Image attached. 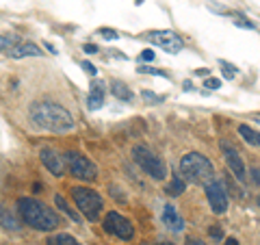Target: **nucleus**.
Masks as SVG:
<instances>
[{"mask_svg": "<svg viewBox=\"0 0 260 245\" xmlns=\"http://www.w3.org/2000/svg\"><path fill=\"white\" fill-rule=\"evenodd\" d=\"M28 115L37 128L50 130V133H67L74 128L72 113L57 102H35L30 106Z\"/></svg>", "mask_w": 260, "mask_h": 245, "instance_id": "obj_1", "label": "nucleus"}, {"mask_svg": "<svg viewBox=\"0 0 260 245\" xmlns=\"http://www.w3.org/2000/svg\"><path fill=\"white\" fill-rule=\"evenodd\" d=\"M17 213H20L24 224L41 232H50L59 228V226H63L57 213L35 198H17Z\"/></svg>", "mask_w": 260, "mask_h": 245, "instance_id": "obj_2", "label": "nucleus"}, {"mask_svg": "<svg viewBox=\"0 0 260 245\" xmlns=\"http://www.w3.org/2000/svg\"><path fill=\"white\" fill-rule=\"evenodd\" d=\"M180 172H182V176L189 182L200 185V182H210V180H213L215 167H213V163H210L206 156H202V154H197V152H191L187 156H182Z\"/></svg>", "mask_w": 260, "mask_h": 245, "instance_id": "obj_3", "label": "nucleus"}, {"mask_svg": "<svg viewBox=\"0 0 260 245\" xmlns=\"http://www.w3.org/2000/svg\"><path fill=\"white\" fill-rule=\"evenodd\" d=\"M72 198H74V202H76L78 211L83 213L85 219L96 222V219L100 217V213L104 209V202H102V198H100V193L98 191L87 189V187H74Z\"/></svg>", "mask_w": 260, "mask_h": 245, "instance_id": "obj_4", "label": "nucleus"}, {"mask_svg": "<svg viewBox=\"0 0 260 245\" xmlns=\"http://www.w3.org/2000/svg\"><path fill=\"white\" fill-rule=\"evenodd\" d=\"M132 159H134V163H137V165L143 169L147 176H152L154 180H163L165 176H167V165L152 152L150 148L134 146L132 148Z\"/></svg>", "mask_w": 260, "mask_h": 245, "instance_id": "obj_5", "label": "nucleus"}, {"mask_svg": "<svg viewBox=\"0 0 260 245\" xmlns=\"http://www.w3.org/2000/svg\"><path fill=\"white\" fill-rule=\"evenodd\" d=\"M63 159H65V165H67V169H70V174L74 176V178H78V180H96L98 167L87 159L85 154H80V152H65Z\"/></svg>", "mask_w": 260, "mask_h": 245, "instance_id": "obj_6", "label": "nucleus"}, {"mask_svg": "<svg viewBox=\"0 0 260 245\" xmlns=\"http://www.w3.org/2000/svg\"><path fill=\"white\" fill-rule=\"evenodd\" d=\"M143 37L150 43H154V46H158V48H163L165 52H169V54H178L184 48L182 37L176 35L173 30H150V33H145Z\"/></svg>", "mask_w": 260, "mask_h": 245, "instance_id": "obj_7", "label": "nucleus"}, {"mask_svg": "<svg viewBox=\"0 0 260 245\" xmlns=\"http://www.w3.org/2000/svg\"><path fill=\"white\" fill-rule=\"evenodd\" d=\"M104 230H107L109 235L120 237L122 241H130V239L134 237L132 224H130L126 217H122L120 213H115V211L107 213V217H104Z\"/></svg>", "mask_w": 260, "mask_h": 245, "instance_id": "obj_8", "label": "nucleus"}, {"mask_svg": "<svg viewBox=\"0 0 260 245\" xmlns=\"http://www.w3.org/2000/svg\"><path fill=\"white\" fill-rule=\"evenodd\" d=\"M206 198H208L210 209H213L217 215L228 211V193H226L224 182H219V180L206 182Z\"/></svg>", "mask_w": 260, "mask_h": 245, "instance_id": "obj_9", "label": "nucleus"}, {"mask_svg": "<svg viewBox=\"0 0 260 245\" xmlns=\"http://www.w3.org/2000/svg\"><path fill=\"white\" fill-rule=\"evenodd\" d=\"M219 148H221V154H224V159H226V163H228V167H230V172H232L234 176H237V180L245 182V165H243V161H241V156H239V152H237V148H234L228 139H221Z\"/></svg>", "mask_w": 260, "mask_h": 245, "instance_id": "obj_10", "label": "nucleus"}, {"mask_svg": "<svg viewBox=\"0 0 260 245\" xmlns=\"http://www.w3.org/2000/svg\"><path fill=\"white\" fill-rule=\"evenodd\" d=\"M39 159L43 163V167H46L52 176H63V169H65L63 163H65V159L59 152H54V150H50V148H43L41 152H39Z\"/></svg>", "mask_w": 260, "mask_h": 245, "instance_id": "obj_11", "label": "nucleus"}, {"mask_svg": "<svg viewBox=\"0 0 260 245\" xmlns=\"http://www.w3.org/2000/svg\"><path fill=\"white\" fill-rule=\"evenodd\" d=\"M163 224H165L169 230H173V232H182V230H184L182 217L178 215L176 206H171V204H165V209H163Z\"/></svg>", "mask_w": 260, "mask_h": 245, "instance_id": "obj_12", "label": "nucleus"}, {"mask_svg": "<svg viewBox=\"0 0 260 245\" xmlns=\"http://www.w3.org/2000/svg\"><path fill=\"white\" fill-rule=\"evenodd\" d=\"M9 56H13V59H24V56H41V48L35 46V43H17L15 48H11Z\"/></svg>", "mask_w": 260, "mask_h": 245, "instance_id": "obj_13", "label": "nucleus"}, {"mask_svg": "<svg viewBox=\"0 0 260 245\" xmlns=\"http://www.w3.org/2000/svg\"><path fill=\"white\" fill-rule=\"evenodd\" d=\"M0 226H2L4 230L17 232V230H20V219L15 217L13 211H9V209H4V206H0Z\"/></svg>", "mask_w": 260, "mask_h": 245, "instance_id": "obj_14", "label": "nucleus"}, {"mask_svg": "<svg viewBox=\"0 0 260 245\" xmlns=\"http://www.w3.org/2000/svg\"><path fill=\"white\" fill-rule=\"evenodd\" d=\"M111 93H113V98L122 100V102H132V98H134L130 87L126 83H122V80H113V83H111Z\"/></svg>", "mask_w": 260, "mask_h": 245, "instance_id": "obj_15", "label": "nucleus"}, {"mask_svg": "<svg viewBox=\"0 0 260 245\" xmlns=\"http://www.w3.org/2000/svg\"><path fill=\"white\" fill-rule=\"evenodd\" d=\"M102 104H104V85L100 80H94L89 91V109H100Z\"/></svg>", "mask_w": 260, "mask_h": 245, "instance_id": "obj_16", "label": "nucleus"}, {"mask_svg": "<svg viewBox=\"0 0 260 245\" xmlns=\"http://www.w3.org/2000/svg\"><path fill=\"white\" fill-rule=\"evenodd\" d=\"M54 204H57V206H59V209H61V211H63V213H65V215H67V217H70V219H72V222H76V224H80V222H83V217H80V215H78V213H76V211H74V209H72V206H70V204H67V202H65V198H63V196H61V193H57V196H54Z\"/></svg>", "mask_w": 260, "mask_h": 245, "instance_id": "obj_17", "label": "nucleus"}, {"mask_svg": "<svg viewBox=\"0 0 260 245\" xmlns=\"http://www.w3.org/2000/svg\"><path fill=\"white\" fill-rule=\"evenodd\" d=\"M187 189V185H184V180L180 178L178 174L171 176V182L165 187V193H169V196H180V193Z\"/></svg>", "mask_w": 260, "mask_h": 245, "instance_id": "obj_18", "label": "nucleus"}, {"mask_svg": "<svg viewBox=\"0 0 260 245\" xmlns=\"http://www.w3.org/2000/svg\"><path fill=\"white\" fill-rule=\"evenodd\" d=\"M46 243H48V245H80L72 235H65V232H59V235L48 237Z\"/></svg>", "mask_w": 260, "mask_h": 245, "instance_id": "obj_19", "label": "nucleus"}, {"mask_svg": "<svg viewBox=\"0 0 260 245\" xmlns=\"http://www.w3.org/2000/svg\"><path fill=\"white\" fill-rule=\"evenodd\" d=\"M239 133H241V137L250 143V146H258V133L254 128H250V126H245V124H241L239 126Z\"/></svg>", "mask_w": 260, "mask_h": 245, "instance_id": "obj_20", "label": "nucleus"}, {"mask_svg": "<svg viewBox=\"0 0 260 245\" xmlns=\"http://www.w3.org/2000/svg\"><path fill=\"white\" fill-rule=\"evenodd\" d=\"M139 74H152V76H160V78H169V74L165 70H158V67H150V65H139L137 67Z\"/></svg>", "mask_w": 260, "mask_h": 245, "instance_id": "obj_21", "label": "nucleus"}, {"mask_svg": "<svg viewBox=\"0 0 260 245\" xmlns=\"http://www.w3.org/2000/svg\"><path fill=\"white\" fill-rule=\"evenodd\" d=\"M232 22L237 24V26L241 28H247V30H256V24L250 22V20H245V15H241V13H232Z\"/></svg>", "mask_w": 260, "mask_h": 245, "instance_id": "obj_22", "label": "nucleus"}, {"mask_svg": "<svg viewBox=\"0 0 260 245\" xmlns=\"http://www.w3.org/2000/svg\"><path fill=\"white\" fill-rule=\"evenodd\" d=\"M141 98H143L147 104H160V102H165V96H158V93L147 91V89L141 91Z\"/></svg>", "mask_w": 260, "mask_h": 245, "instance_id": "obj_23", "label": "nucleus"}, {"mask_svg": "<svg viewBox=\"0 0 260 245\" xmlns=\"http://www.w3.org/2000/svg\"><path fill=\"white\" fill-rule=\"evenodd\" d=\"M219 67H221V72H224V76L226 78H234V76H237V65H232V63H228V61H224V59H221L219 61Z\"/></svg>", "mask_w": 260, "mask_h": 245, "instance_id": "obj_24", "label": "nucleus"}, {"mask_svg": "<svg viewBox=\"0 0 260 245\" xmlns=\"http://www.w3.org/2000/svg\"><path fill=\"white\" fill-rule=\"evenodd\" d=\"M17 43H15V37H9V35H0V50H9L11 48H15Z\"/></svg>", "mask_w": 260, "mask_h": 245, "instance_id": "obj_25", "label": "nucleus"}, {"mask_svg": "<svg viewBox=\"0 0 260 245\" xmlns=\"http://www.w3.org/2000/svg\"><path fill=\"white\" fill-rule=\"evenodd\" d=\"M98 35H102L104 39H117V37H120V33L113 30V28H100L98 30Z\"/></svg>", "mask_w": 260, "mask_h": 245, "instance_id": "obj_26", "label": "nucleus"}, {"mask_svg": "<svg viewBox=\"0 0 260 245\" xmlns=\"http://www.w3.org/2000/svg\"><path fill=\"white\" fill-rule=\"evenodd\" d=\"M204 87L210 89V91H215V89H219V87H221V80L219 78H206V80H204Z\"/></svg>", "mask_w": 260, "mask_h": 245, "instance_id": "obj_27", "label": "nucleus"}, {"mask_svg": "<svg viewBox=\"0 0 260 245\" xmlns=\"http://www.w3.org/2000/svg\"><path fill=\"white\" fill-rule=\"evenodd\" d=\"M80 67H83V70L89 74V76H96L98 74V70H96V65L94 63H89V61H80Z\"/></svg>", "mask_w": 260, "mask_h": 245, "instance_id": "obj_28", "label": "nucleus"}, {"mask_svg": "<svg viewBox=\"0 0 260 245\" xmlns=\"http://www.w3.org/2000/svg\"><path fill=\"white\" fill-rule=\"evenodd\" d=\"M210 237H213L215 241H221V239H224V230H221L219 226H210Z\"/></svg>", "mask_w": 260, "mask_h": 245, "instance_id": "obj_29", "label": "nucleus"}, {"mask_svg": "<svg viewBox=\"0 0 260 245\" xmlns=\"http://www.w3.org/2000/svg\"><path fill=\"white\" fill-rule=\"evenodd\" d=\"M252 182H254V185H260V169L258 167H252Z\"/></svg>", "mask_w": 260, "mask_h": 245, "instance_id": "obj_30", "label": "nucleus"}, {"mask_svg": "<svg viewBox=\"0 0 260 245\" xmlns=\"http://www.w3.org/2000/svg\"><path fill=\"white\" fill-rule=\"evenodd\" d=\"M83 50H85L87 54H96V52H98V46H94V43H85Z\"/></svg>", "mask_w": 260, "mask_h": 245, "instance_id": "obj_31", "label": "nucleus"}, {"mask_svg": "<svg viewBox=\"0 0 260 245\" xmlns=\"http://www.w3.org/2000/svg\"><path fill=\"white\" fill-rule=\"evenodd\" d=\"M141 59H143V61H152L154 59V52H152V50H143V52H141Z\"/></svg>", "mask_w": 260, "mask_h": 245, "instance_id": "obj_32", "label": "nucleus"}, {"mask_svg": "<svg viewBox=\"0 0 260 245\" xmlns=\"http://www.w3.org/2000/svg\"><path fill=\"white\" fill-rule=\"evenodd\" d=\"M208 72H210L208 67H200V70H195L193 74H195V76H208Z\"/></svg>", "mask_w": 260, "mask_h": 245, "instance_id": "obj_33", "label": "nucleus"}, {"mask_svg": "<svg viewBox=\"0 0 260 245\" xmlns=\"http://www.w3.org/2000/svg\"><path fill=\"white\" fill-rule=\"evenodd\" d=\"M187 245H206V243H202V241H197V239L189 237V239H187Z\"/></svg>", "mask_w": 260, "mask_h": 245, "instance_id": "obj_34", "label": "nucleus"}, {"mask_svg": "<svg viewBox=\"0 0 260 245\" xmlns=\"http://www.w3.org/2000/svg\"><path fill=\"white\" fill-rule=\"evenodd\" d=\"M224 245H239V241H237L234 237H230V239H226V243H224Z\"/></svg>", "mask_w": 260, "mask_h": 245, "instance_id": "obj_35", "label": "nucleus"}, {"mask_svg": "<svg viewBox=\"0 0 260 245\" xmlns=\"http://www.w3.org/2000/svg\"><path fill=\"white\" fill-rule=\"evenodd\" d=\"M254 119H256V122H260V113H256V115H254Z\"/></svg>", "mask_w": 260, "mask_h": 245, "instance_id": "obj_36", "label": "nucleus"}, {"mask_svg": "<svg viewBox=\"0 0 260 245\" xmlns=\"http://www.w3.org/2000/svg\"><path fill=\"white\" fill-rule=\"evenodd\" d=\"M158 245H173V243H158Z\"/></svg>", "mask_w": 260, "mask_h": 245, "instance_id": "obj_37", "label": "nucleus"}, {"mask_svg": "<svg viewBox=\"0 0 260 245\" xmlns=\"http://www.w3.org/2000/svg\"><path fill=\"white\" fill-rule=\"evenodd\" d=\"M258 206H260V198H258Z\"/></svg>", "mask_w": 260, "mask_h": 245, "instance_id": "obj_38", "label": "nucleus"}, {"mask_svg": "<svg viewBox=\"0 0 260 245\" xmlns=\"http://www.w3.org/2000/svg\"><path fill=\"white\" fill-rule=\"evenodd\" d=\"M141 245H147V241H145V243H141Z\"/></svg>", "mask_w": 260, "mask_h": 245, "instance_id": "obj_39", "label": "nucleus"}]
</instances>
